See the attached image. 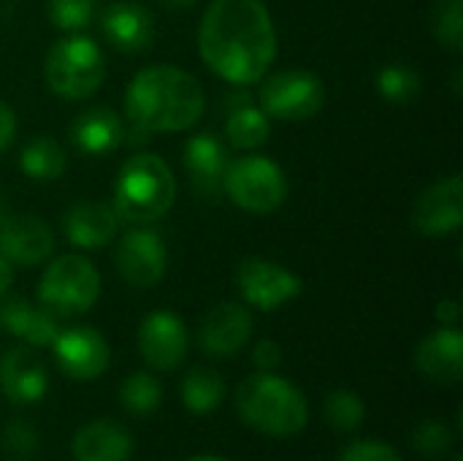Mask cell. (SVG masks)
<instances>
[{"instance_id":"9","label":"cell","mask_w":463,"mask_h":461,"mask_svg":"<svg viewBox=\"0 0 463 461\" xmlns=\"http://www.w3.org/2000/svg\"><path fill=\"white\" fill-rule=\"evenodd\" d=\"M236 288L241 293V299L263 312H274L282 304L298 299L304 283L298 274H293L290 269L269 261V258H244L236 269Z\"/></svg>"},{"instance_id":"24","label":"cell","mask_w":463,"mask_h":461,"mask_svg":"<svg viewBox=\"0 0 463 461\" xmlns=\"http://www.w3.org/2000/svg\"><path fill=\"white\" fill-rule=\"evenodd\" d=\"M19 168L24 177L35 182H54L65 174L68 168V155L62 144L52 136H35L22 147L19 155Z\"/></svg>"},{"instance_id":"14","label":"cell","mask_w":463,"mask_h":461,"mask_svg":"<svg viewBox=\"0 0 463 461\" xmlns=\"http://www.w3.org/2000/svg\"><path fill=\"white\" fill-rule=\"evenodd\" d=\"M0 253L11 266H38L54 253L52 228L38 215H8L0 226Z\"/></svg>"},{"instance_id":"11","label":"cell","mask_w":463,"mask_h":461,"mask_svg":"<svg viewBox=\"0 0 463 461\" xmlns=\"http://www.w3.org/2000/svg\"><path fill=\"white\" fill-rule=\"evenodd\" d=\"M49 348L54 351V361L60 372L68 375L71 380H95L109 370V359H111L109 342L92 326H73L57 331Z\"/></svg>"},{"instance_id":"37","label":"cell","mask_w":463,"mask_h":461,"mask_svg":"<svg viewBox=\"0 0 463 461\" xmlns=\"http://www.w3.org/2000/svg\"><path fill=\"white\" fill-rule=\"evenodd\" d=\"M458 318H461V307H458L456 299H442V302L437 304V321H439L442 326H456Z\"/></svg>"},{"instance_id":"36","label":"cell","mask_w":463,"mask_h":461,"mask_svg":"<svg viewBox=\"0 0 463 461\" xmlns=\"http://www.w3.org/2000/svg\"><path fill=\"white\" fill-rule=\"evenodd\" d=\"M14 139H16V114L5 101H0V152H5L14 144Z\"/></svg>"},{"instance_id":"20","label":"cell","mask_w":463,"mask_h":461,"mask_svg":"<svg viewBox=\"0 0 463 461\" xmlns=\"http://www.w3.org/2000/svg\"><path fill=\"white\" fill-rule=\"evenodd\" d=\"M415 367L434 383L456 386L463 378V334L456 326L431 331L415 348Z\"/></svg>"},{"instance_id":"21","label":"cell","mask_w":463,"mask_h":461,"mask_svg":"<svg viewBox=\"0 0 463 461\" xmlns=\"http://www.w3.org/2000/svg\"><path fill=\"white\" fill-rule=\"evenodd\" d=\"M119 217L111 204L103 201H79L62 217L65 239L79 250H100L117 236Z\"/></svg>"},{"instance_id":"17","label":"cell","mask_w":463,"mask_h":461,"mask_svg":"<svg viewBox=\"0 0 463 461\" xmlns=\"http://www.w3.org/2000/svg\"><path fill=\"white\" fill-rule=\"evenodd\" d=\"M68 139L76 152L87 158H103L128 139V130L111 106H90L71 120Z\"/></svg>"},{"instance_id":"26","label":"cell","mask_w":463,"mask_h":461,"mask_svg":"<svg viewBox=\"0 0 463 461\" xmlns=\"http://www.w3.org/2000/svg\"><path fill=\"white\" fill-rule=\"evenodd\" d=\"M271 122L258 106H239L225 120V139L233 149H258L269 141Z\"/></svg>"},{"instance_id":"19","label":"cell","mask_w":463,"mask_h":461,"mask_svg":"<svg viewBox=\"0 0 463 461\" xmlns=\"http://www.w3.org/2000/svg\"><path fill=\"white\" fill-rule=\"evenodd\" d=\"M49 375L30 348H14L0 359V391L8 402L24 408L46 397Z\"/></svg>"},{"instance_id":"3","label":"cell","mask_w":463,"mask_h":461,"mask_svg":"<svg viewBox=\"0 0 463 461\" xmlns=\"http://www.w3.org/2000/svg\"><path fill=\"white\" fill-rule=\"evenodd\" d=\"M174 198H176V179L168 163L160 155L138 152L122 163L114 179L111 209L117 212L119 223L149 226L168 215Z\"/></svg>"},{"instance_id":"34","label":"cell","mask_w":463,"mask_h":461,"mask_svg":"<svg viewBox=\"0 0 463 461\" xmlns=\"http://www.w3.org/2000/svg\"><path fill=\"white\" fill-rule=\"evenodd\" d=\"M336 461H402L399 451L383 440H355L350 443Z\"/></svg>"},{"instance_id":"23","label":"cell","mask_w":463,"mask_h":461,"mask_svg":"<svg viewBox=\"0 0 463 461\" xmlns=\"http://www.w3.org/2000/svg\"><path fill=\"white\" fill-rule=\"evenodd\" d=\"M71 451L76 461H128L133 454V437L122 424L98 418L79 427Z\"/></svg>"},{"instance_id":"8","label":"cell","mask_w":463,"mask_h":461,"mask_svg":"<svg viewBox=\"0 0 463 461\" xmlns=\"http://www.w3.org/2000/svg\"><path fill=\"white\" fill-rule=\"evenodd\" d=\"M326 103V87L320 76L304 68H285L269 73L258 90V109L269 120L301 122L320 114Z\"/></svg>"},{"instance_id":"41","label":"cell","mask_w":463,"mask_h":461,"mask_svg":"<svg viewBox=\"0 0 463 461\" xmlns=\"http://www.w3.org/2000/svg\"><path fill=\"white\" fill-rule=\"evenodd\" d=\"M187 461H228V459H220V456H190Z\"/></svg>"},{"instance_id":"35","label":"cell","mask_w":463,"mask_h":461,"mask_svg":"<svg viewBox=\"0 0 463 461\" xmlns=\"http://www.w3.org/2000/svg\"><path fill=\"white\" fill-rule=\"evenodd\" d=\"M252 364L260 372H274L282 364V348L274 340H260L252 351Z\"/></svg>"},{"instance_id":"15","label":"cell","mask_w":463,"mask_h":461,"mask_svg":"<svg viewBox=\"0 0 463 461\" xmlns=\"http://www.w3.org/2000/svg\"><path fill=\"white\" fill-rule=\"evenodd\" d=\"M250 337H252L250 310L236 302H220L201 321L198 345L203 353L225 359V356H236L250 342Z\"/></svg>"},{"instance_id":"27","label":"cell","mask_w":463,"mask_h":461,"mask_svg":"<svg viewBox=\"0 0 463 461\" xmlns=\"http://www.w3.org/2000/svg\"><path fill=\"white\" fill-rule=\"evenodd\" d=\"M374 87L388 103H410V101H415L420 95L423 79L407 62H388V65L380 68V73L374 79Z\"/></svg>"},{"instance_id":"32","label":"cell","mask_w":463,"mask_h":461,"mask_svg":"<svg viewBox=\"0 0 463 461\" xmlns=\"http://www.w3.org/2000/svg\"><path fill=\"white\" fill-rule=\"evenodd\" d=\"M412 446L426 459H442L453 451V432L442 418H429L415 429Z\"/></svg>"},{"instance_id":"33","label":"cell","mask_w":463,"mask_h":461,"mask_svg":"<svg viewBox=\"0 0 463 461\" xmlns=\"http://www.w3.org/2000/svg\"><path fill=\"white\" fill-rule=\"evenodd\" d=\"M3 451L11 459H33L35 451H38V435H35V429L30 424H24V421H16V424L5 427V432H3Z\"/></svg>"},{"instance_id":"42","label":"cell","mask_w":463,"mask_h":461,"mask_svg":"<svg viewBox=\"0 0 463 461\" xmlns=\"http://www.w3.org/2000/svg\"><path fill=\"white\" fill-rule=\"evenodd\" d=\"M453 461H463V459H461V456H456V459H453Z\"/></svg>"},{"instance_id":"10","label":"cell","mask_w":463,"mask_h":461,"mask_svg":"<svg viewBox=\"0 0 463 461\" xmlns=\"http://www.w3.org/2000/svg\"><path fill=\"white\" fill-rule=\"evenodd\" d=\"M114 266L119 277L133 288H155L165 277L168 253L163 239L149 228L128 231L114 250Z\"/></svg>"},{"instance_id":"4","label":"cell","mask_w":463,"mask_h":461,"mask_svg":"<svg viewBox=\"0 0 463 461\" xmlns=\"http://www.w3.org/2000/svg\"><path fill=\"white\" fill-rule=\"evenodd\" d=\"M236 410L250 429L269 437H293L309 421L304 394L274 372L244 378L236 389Z\"/></svg>"},{"instance_id":"2","label":"cell","mask_w":463,"mask_h":461,"mask_svg":"<svg viewBox=\"0 0 463 461\" xmlns=\"http://www.w3.org/2000/svg\"><path fill=\"white\" fill-rule=\"evenodd\" d=\"M203 103L198 79L176 65H149L138 71L125 92L128 120L144 133L190 130L201 120Z\"/></svg>"},{"instance_id":"22","label":"cell","mask_w":463,"mask_h":461,"mask_svg":"<svg viewBox=\"0 0 463 461\" xmlns=\"http://www.w3.org/2000/svg\"><path fill=\"white\" fill-rule=\"evenodd\" d=\"M0 329L30 348H49L60 331L57 318L49 310L22 296H0Z\"/></svg>"},{"instance_id":"31","label":"cell","mask_w":463,"mask_h":461,"mask_svg":"<svg viewBox=\"0 0 463 461\" xmlns=\"http://www.w3.org/2000/svg\"><path fill=\"white\" fill-rule=\"evenodd\" d=\"M95 3L98 0H46V16L57 30L76 33L92 22Z\"/></svg>"},{"instance_id":"28","label":"cell","mask_w":463,"mask_h":461,"mask_svg":"<svg viewBox=\"0 0 463 461\" xmlns=\"http://www.w3.org/2000/svg\"><path fill=\"white\" fill-rule=\"evenodd\" d=\"M119 402L130 416H152L163 402V386L149 372H133L119 386Z\"/></svg>"},{"instance_id":"30","label":"cell","mask_w":463,"mask_h":461,"mask_svg":"<svg viewBox=\"0 0 463 461\" xmlns=\"http://www.w3.org/2000/svg\"><path fill=\"white\" fill-rule=\"evenodd\" d=\"M434 38L450 52L463 49V0H434L431 5Z\"/></svg>"},{"instance_id":"40","label":"cell","mask_w":463,"mask_h":461,"mask_svg":"<svg viewBox=\"0 0 463 461\" xmlns=\"http://www.w3.org/2000/svg\"><path fill=\"white\" fill-rule=\"evenodd\" d=\"M11 215V206H8V201H5V196L0 193V226H3V220Z\"/></svg>"},{"instance_id":"5","label":"cell","mask_w":463,"mask_h":461,"mask_svg":"<svg viewBox=\"0 0 463 461\" xmlns=\"http://www.w3.org/2000/svg\"><path fill=\"white\" fill-rule=\"evenodd\" d=\"M46 87L62 101H84L95 95V90L106 79V60L100 46L87 35H65L60 38L43 62Z\"/></svg>"},{"instance_id":"39","label":"cell","mask_w":463,"mask_h":461,"mask_svg":"<svg viewBox=\"0 0 463 461\" xmlns=\"http://www.w3.org/2000/svg\"><path fill=\"white\" fill-rule=\"evenodd\" d=\"M160 5H165V8H190L195 0H157Z\"/></svg>"},{"instance_id":"1","label":"cell","mask_w":463,"mask_h":461,"mask_svg":"<svg viewBox=\"0 0 463 461\" xmlns=\"http://www.w3.org/2000/svg\"><path fill=\"white\" fill-rule=\"evenodd\" d=\"M198 54L231 84L260 82L277 57L269 8L260 0H212L198 27Z\"/></svg>"},{"instance_id":"38","label":"cell","mask_w":463,"mask_h":461,"mask_svg":"<svg viewBox=\"0 0 463 461\" xmlns=\"http://www.w3.org/2000/svg\"><path fill=\"white\" fill-rule=\"evenodd\" d=\"M11 283H14V269H11V264L5 261V255L0 253V296L8 293Z\"/></svg>"},{"instance_id":"12","label":"cell","mask_w":463,"mask_h":461,"mask_svg":"<svg viewBox=\"0 0 463 461\" xmlns=\"http://www.w3.org/2000/svg\"><path fill=\"white\" fill-rule=\"evenodd\" d=\"M190 348L187 326L168 310L149 312L138 326V353L157 372H174Z\"/></svg>"},{"instance_id":"25","label":"cell","mask_w":463,"mask_h":461,"mask_svg":"<svg viewBox=\"0 0 463 461\" xmlns=\"http://www.w3.org/2000/svg\"><path fill=\"white\" fill-rule=\"evenodd\" d=\"M182 402L190 413L195 416H209L214 413L222 399H225V380L217 370L212 367H193L184 380H182Z\"/></svg>"},{"instance_id":"7","label":"cell","mask_w":463,"mask_h":461,"mask_svg":"<svg viewBox=\"0 0 463 461\" xmlns=\"http://www.w3.org/2000/svg\"><path fill=\"white\" fill-rule=\"evenodd\" d=\"M222 190L239 209L250 215H269L285 204L288 179L274 160L260 155H244L228 163Z\"/></svg>"},{"instance_id":"18","label":"cell","mask_w":463,"mask_h":461,"mask_svg":"<svg viewBox=\"0 0 463 461\" xmlns=\"http://www.w3.org/2000/svg\"><path fill=\"white\" fill-rule=\"evenodd\" d=\"M231 163L228 147L214 133H195L184 144V168L190 185L201 198H217L222 193V179Z\"/></svg>"},{"instance_id":"29","label":"cell","mask_w":463,"mask_h":461,"mask_svg":"<svg viewBox=\"0 0 463 461\" xmlns=\"http://www.w3.org/2000/svg\"><path fill=\"white\" fill-rule=\"evenodd\" d=\"M323 416H326V424L334 432L350 435V432L361 429L364 416H366V408H364V399L358 394H353V391H331L326 397Z\"/></svg>"},{"instance_id":"13","label":"cell","mask_w":463,"mask_h":461,"mask_svg":"<svg viewBox=\"0 0 463 461\" xmlns=\"http://www.w3.org/2000/svg\"><path fill=\"white\" fill-rule=\"evenodd\" d=\"M412 228L423 236H448L463 226V179L458 174L426 187L412 206Z\"/></svg>"},{"instance_id":"16","label":"cell","mask_w":463,"mask_h":461,"mask_svg":"<svg viewBox=\"0 0 463 461\" xmlns=\"http://www.w3.org/2000/svg\"><path fill=\"white\" fill-rule=\"evenodd\" d=\"M103 38L122 54H141L155 41V19L136 0H117L100 14Z\"/></svg>"},{"instance_id":"6","label":"cell","mask_w":463,"mask_h":461,"mask_svg":"<svg viewBox=\"0 0 463 461\" xmlns=\"http://www.w3.org/2000/svg\"><path fill=\"white\" fill-rule=\"evenodd\" d=\"M100 296V274L84 255H62L38 280V304L57 321L84 315Z\"/></svg>"}]
</instances>
